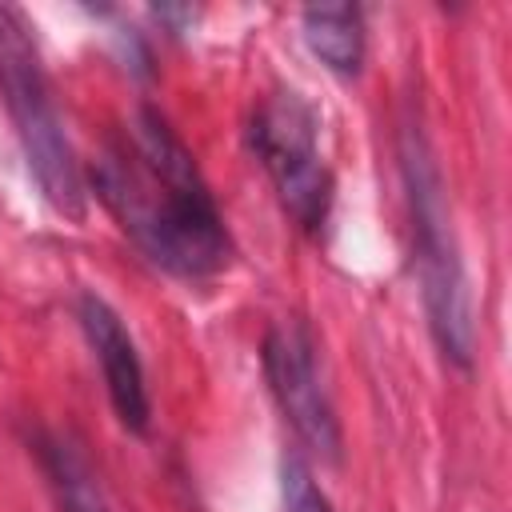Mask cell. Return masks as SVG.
<instances>
[{"label": "cell", "instance_id": "cell-1", "mask_svg": "<svg viewBox=\"0 0 512 512\" xmlns=\"http://www.w3.org/2000/svg\"><path fill=\"white\" fill-rule=\"evenodd\" d=\"M92 184L128 240L164 272L208 280L228 264L224 216L192 152L156 108H136L108 140L92 164Z\"/></svg>", "mask_w": 512, "mask_h": 512}, {"label": "cell", "instance_id": "cell-2", "mask_svg": "<svg viewBox=\"0 0 512 512\" xmlns=\"http://www.w3.org/2000/svg\"><path fill=\"white\" fill-rule=\"evenodd\" d=\"M400 172L408 188V212H412V256L420 272L424 312L428 328L436 336V348L456 368H472V292L468 276L452 240L444 180L432 160V148L416 124L400 128Z\"/></svg>", "mask_w": 512, "mask_h": 512}, {"label": "cell", "instance_id": "cell-3", "mask_svg": "<svg viewBox=\"0 0 512 512\" xmlns=\"http://www.w3.org/2000/svg\"><path fill=\"white\" fill-rule=\"evenodd\" d=\"M0 100L8 108L28 172L36 176L44 200L64 220H80L84 216L80 168H76L64 120L56 112L52 80L44 72L32 24L12 4H0Z\"/></svg>", "mask_w": 512, "mask_h": 512}, {"label": "cell", "instance_id": "cell-4", "mask_svg": "<svg viewBox=\"0 0 512 512\" xmlns=\"http://www.w3.org/2000/svg\"><path fill=\"white\" fill-rule=\"evenodd\" d=\"M252 148L272 176L284 212L304 232H320L332 208V176L316 144L312 108L296 92L268 96L252 116Z\"/></svg>", "mask_w": 512, "mask_h": 512}, {"label": "cell", "instance_id": "cell-5", "mask_svg": "<svg viewBox=\"0 0 512 512\" xmlns=\"http://www.w3.org/2000/svg\"><path fill=\"white\" fill-rule=\"evenodd\" d=\"M264 376L296 436L328 464L340 460V420L320 384L316 344L300 320H280L264 336Z\"/></svg>", "mask_w": 512, "mask_h": 512}, {"label": "cell", "instance_id": "cell-6", "mask_svg": "<svg viewBox=\"0 0 512 512\" xmlns=\"http://www.w3.org/2000/svg\"><path fill=\"white\" fill-rule=\"evenodd\" d=\"M76 316H80V328L100 360V372H104V388H108V400L120 416V424L128 432H148V388H144V368H140V356H136V344L124 328V320L116 316V308L108 300H100L96 292H80L76 300Z\"/></svg>", "mask_w": 512, "mask_h": 512}, {"label": "cell", "instance_id": "cell-7", "mask_svg": "<svg viewBox=\"0 0 512 512\" xmlns=\"http://www.w3.org/2000/svg\"><path fill=\"white\" fill-rule=\"evenodd\" d=\"M304 40L308 48L340 76H352L364 60V20L352 4H316L304 8Z\"/></svg>", "mask_w": 512, "mask_h": 512}, {"label": "cell", "instance_id": "cell-8", "mask_svg": "<svg viewBox=\"0 0 512 512\" xmlns=\"http://www.w3.org/2000/svg\"><path fill=\"white\" fill-rule=\"evenodd\" d=\"M36 456H40V468L48 476V488H52L60 512H112V504L104 500L88 460L68 440L44 436L36 444Z\"/></svg>", "mask_w": 512, "mask_h": 512}, {"label": "cell", "instance_id": "cell-9", "mask_svg": "<svg viewBox=\"0 0 512 512\" xmlns=\"http://www.w3.org/2000/svg\"><path fill=\"white\" fill-rule=\"evenodd\" d=\"M280 488H284V512H332L328 496L320 492L312 468L300 456H288L280 468Z\"/></svg>", "mask_w": 512, "mask_h": 512}]
</instances>
